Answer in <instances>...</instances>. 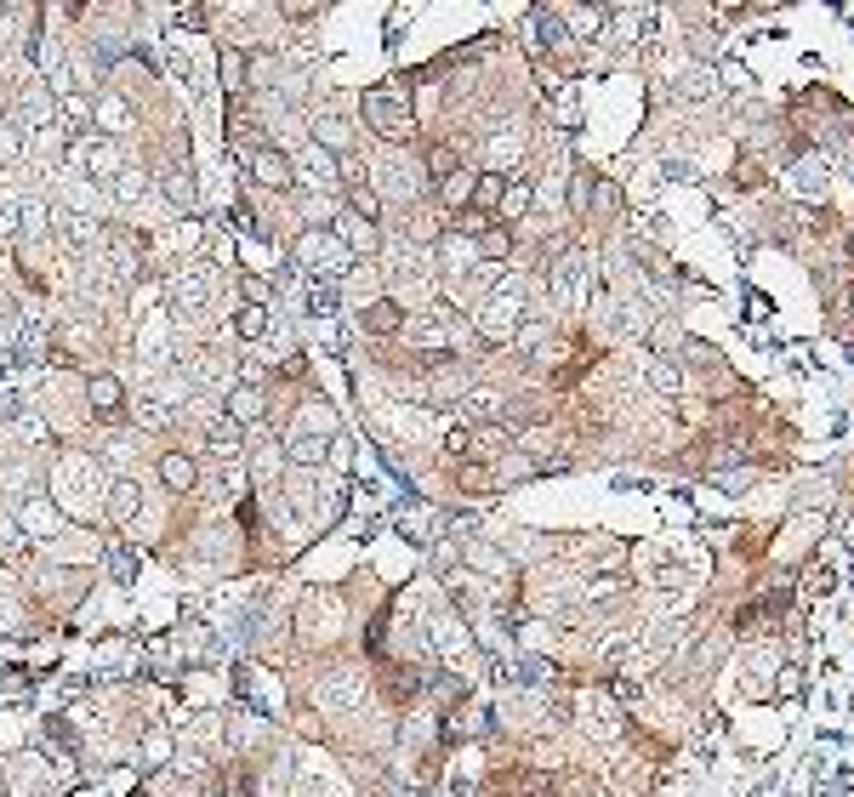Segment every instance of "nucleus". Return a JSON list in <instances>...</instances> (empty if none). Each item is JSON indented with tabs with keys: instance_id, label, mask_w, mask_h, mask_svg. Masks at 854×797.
<instances>
[{
	"instance_id": "obj_1",
	"label": "nucleus",
	"mask_w": 854,
	"mask_h": 797,
	"mask_svg": "<svg viewBox=\"0 0 854 797\" xmlns=\"http://www.w3.org/2000/svg\"><path fill=\"white\" fill-rule=\"evenodd\" d=\"M365 120L376 125L382 137H411V109H404V103L388 92V85H376V92H365Z\"/></svg>"
},
{
	"instance_id": "obj_2",
	"label": "nucleus",
	"mask_w": 854,
	"mask_h": 797,
	"mask_svg": "<svg viewBox=\"0 0 854 797\" xmlns=\"http://www.w3.org/2000/svg\"><path fill=\"white\" fill-rule=\"evenodd\" d=\"M245 160H251V177H256V183H268V188H291V183H296V171H291V160L280 154V148L251 143V148H245Z\"/></svg>"
},
{
	"instance_id": "obj_3",
	"label": "nucleus",
	"mask_w": 854,
	"mask_h": 797,
	"mask_svg": "<svg viewBox=\"0 0 854 797\" xmlns=\"http://www.w3.org/2000/svg\"><path fill=\"white\" fill-rule=\"evenodd\" d=\"M160 479H165V490H194L200 484V467H194V456L171 450V456L160 462Z\"/></svg>"
},
{
	"instance_id": "obj_4",
	"label": "nucleus",
	"mask_w": 854,
	"mask_h": 797,
	"mask_svg": "<svg viewBox=\"0 0 854 797\" xmlns=\"http://www.w3.org/2000/svg\"><path fill=\"white\" fill-rule=\"evenodd\" d=\"M85 399H92L97 411H120V399H125V394H120V382H114V376H92V382H85Z\"/></svg>"
},
{
	"instance_id": "obj_5",
	"label": "nucleus",
	"mask_w": 854,
	"mask_h": 797,
	"mask_svg": "<svg viewBox=\"0 0 854 797\" xmlns=\"http://www.w3.org/2000/svg\"><path fill=\"white\" fill-rule=\"evenodd\" d=\"M399 303H376V308H365V331L371 336H388V331H399Z\"/></svg>"
},
{
	"instance_id": "obj_6",
	"label": "nucleus",
	"mask_w": 854,
	"mask_h": 797,
	"mask_svg": "<svg viewBox=\"0 0 854 797\" xmlns=\"http://www.w3.org/2000/svg\"><path fill=\"white\" fill-rule=\"evenodd\" d=\"M342 234H348V245H359V251L376 245V240H371V223H359V217H342Z\"/></svg>"
},
{
	"instance_id": "obj_7",
	"label": "nucleus",
	"mask_w": 854,
	"mask_h": 797,
	"mask_svg": "<svg viewBox=\"0 0 854 797\" xmlns=\"http://www.w3.org/2000/svg\"><path fill=\"white\" fill-rule=\"evenodd\" d=\"M233 325H240V336H263L268 314H263V308H240V319H233Z\"/></svg>"
},
{
	"instance_id": "obj_8",
	"label": "nucleus",
	"mask_w": 854,
	"mask_h": 797,
	"mask_svg": "<svg viewBox=\"0 0 854 797\" xmlns=\"http://www.w3.org/2000/svg\"><path fill=\"white\" fill-rule=\"evenodd\" d=\"M319 450H325V439H313V433H303V439L291 444V456H296V462H319Z\"/></svg>"
},
{
	"instance_id": "obj_9",
	"label": "nucleus",
	"mask_w": 854,
	"mask_h": 797,
	"mask_svg": "<svg viewBox=\"0 0 854 797\" xmlns=\"http://www.w3.org/2000/svg\"><path fill=\"white\" fill-rule=\"evenodd\" d=\"M211 444H217V450H233V444H240V427H233V422H217V427H211Z\"/></svg>"
},
{
	"instance_id": "obj_10",
	"label": "nucleus",
	"mask_w": 854,
	"mask_h": 797,
	"mask_svg": "<svg viewBox=\"0 0 854 797\" xmlns=\"http://www.w3.org/2000/svg\"><path fill=\"white\" fill-rule=\"evenodd\" d=\"M183 24L188 29H205V6H183Z\"/></svg>"
},
{
	"instance_id": "obj_11",
	"label": "nucleus",
	"mask_w": 854,
	"mask_h": 797,
	"mask_svg": "<svg viewBox=\"0 0 854 797\" xmlns=\"http://www.w3.org/2000/svg\"><path fill=\"white\" fill-rule=\"evenodd\" d=\"M165 194L171 200H188V177H165Z\"/></svg>"
}]
</instances>
